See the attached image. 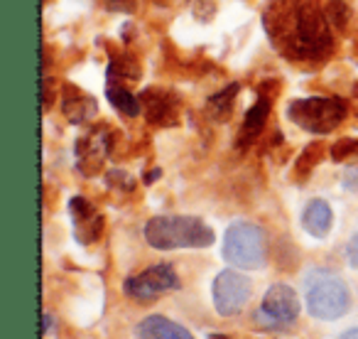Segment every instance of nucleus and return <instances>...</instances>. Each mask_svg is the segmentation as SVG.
Segmentation results:
<instances>
[{
    "label": "nucleus",
    "instance_id": "20",
    "mask_svg": "<svg viewBox=\"0 0 358 339\" xmlns=\"http://www.w3.org/2000/svg\"><path fill=\"white\" fill-rule=\"evenodd\" d=\"M319 158H322V145H309L307 148V153L299 158V162H297V172L299 175H307L309 170H312V165H317L319 162Z\"/></svg>",
    "mask_w": 358,
    "mask_h": 339
},
{
    "label": "nucleus",
    "instance_id": "1",
    "mask_svg": "<svg viewBox=\"0 0 358 339\" xmlns=\"http://www.w3.org/2000/svg\"><path fill=\"white\" fill-rule=\"evenodd\" d=\"M265 30L273 45L299 60L319 57L331 45V22L317 0H273Z\"/></svg>",
    "mask_w": 358,
    "mask_h": 339
},
{
    "label": "nucleus",
    "instance_id": "19",
    "mask_svg": "<svg viewBox=\"0 0 358 339\" xmlns=\"http://www.w3.org/2000/svg\"><path fill=\"white\" fill-rule=\"evenodd\" d=\"M324 11H327L329 22H331L336 30H343V27H346L348 8H346V3H343V0H329V6L324 8Z\"/></svg>",
    "mask_w": 358,
    "mask_h": 339
},
{
    "label": "nucleus",
    "instance_id": "9",
    "mask_svg": "<svg viewBox=\"0 0 358 339\" xmlns=\"http://www.w3.org/2000/svg\"><path fill=\"white\" fill-rule=\"evenodd\" d=\"M211 293H214L216 312L224 314V317H234V314H238L241 310L245 307V303H248L250 280L234 268L221 270V273L216 275Z\"/></svg>",
    "mask_w": 358,
    "mask_h": 339
},
{
    "label": "nucleus",
    "instance_id": "12",
    "mask_svg": "<svg viewBox=\"0 0 358 339\" xmlns=\"http://www.w3.org/2000/svg\"><path fill=\"white\" fill-rule=\"evenodd\" d=\"M62 111L69 118V123H86L99 113V106L89 94L76 89L74 84L62 86Z\"/></svg>",
    "mask_w": 358,
    "mask_h": 339
},
{
    "label": "nucleus",
    "instance_id": "29",
    "mask_svg": "<svg viewBox=\"0 0 358 339\" xmlns=\"http://www.w3.org/2000/svg\"><path fill=\"white\" fill-rule=\"evenodd\" d=\"M155 177H159V170H155V172H150V175L145 177V182H148V185H150V182H155Z\"/></svg>",
    "mask_w": 358,
    "mask_h": 339
},
{
    "label": "nucleus",
    "instance_id": "28",
    "mask_svg": "<svg viewBox=\"0 0 358 339\" xmlns=\"http://www.w3.org/2000/svg\"><path fill=\"white\" fill-rule=\"evenodd\" d=\"M52 322H55V319H52V314H45V332H50V329H52Z\"/></svg>",
    "mask_w": 358,
    "mask_h": 339
},
{
    "label": "nucleus",
    "instance_id": "4",
    "mask_svg": "<svg viewBox=\"0 0 358 339\" xmlns=\"http://www.w3.org/2000/svg\"><path fill=\"white\" fill-rule=\"evenodd\" d=\"M224 258L236 268L255 270L268 263V236L253 221H234L224 236Z\"/></svg>",
    "mask_w": 358,
    "mask_h": 339
},
{
    "label": "nucleus",
    "instance_id": "21",
    "mask_svg": "<svg viewBox=\"0 0 358 339\" xmlns=\"http://www.w3.org/2000/svg\"><path fill=\"white\" fill-rule=\"evenodd\" d=\"M106 182H108L110 187H120V190H125V192L135 190V177H130L123 170H110L108 175H106Z\"/></svg>",
    "mask_w": 358,
    "mask_h": 339
},
{
    "label": "nucleus",
    "instance_id": "17",
    "mask_svg": "<svg viewBox=\"0 0 358 339\" xmlns=\"http://www.w3.org/2000/svg\"><path fill=\"white\" fill-rule=\"evenodd\" d=\"M238 89H241L238 84H231V86H226L224 91L211 96L209 104H206V113L214 120H219V123H226V120L231 118V113H234V101H236V96H238Z\"/></svg>",
    "mask_w": 358,
    "mask_h": 339
},
{
    "label": "nucleus",
    "instance_id": "7",
    "mask_svg": "<svg viewBox=\"0 0 358 339\" xmlns=\"http://www.w3.org/2000/svg\"><path fill=\"white\" fill-rule=\"evenodd\" d=\"M113 130L108 125H96L89 133H84L76 140V167L84 177H94L101 172L106 158L113 150Z\"/></svg>",
    "mask_w": 358,
    "mask_h": 339
},
{
    "label": "nucleus",
    "instance_id": "30",
    "mask_svg": "<svg viewBox=\"0 0 358 339\" xmlns=\"http://www.w3.org/2000/svg\"><path fill=\"white\" fill-rule=\"evenodd\" d=\"M209 339H226V337H221V334H219V337H216V334H211V337Z\"/></svg>",
    "mask_w": 358,
    "mask_h": 339
},
{
    "label": "nucleus",
    "instance_id": "15",
    "mask_svg": "<svg viewBox=\"0 0 358 339\" xmlns=\"http://www.w3.org/2000/svg\"><path fill=\"white\" fill-rule=\"evenodd\" d=\"M331 207L327 205L324 200H312L302 212V226L307 234H312L314 239H324L331 229Z\"/></svg>",
    "mask_w": 358,
    "mask_h": 339
},
{
    "label": "nucleus",
    "instance_id": "27",
    "mask_svg": "<svg viewBox=\"0 0 358 339\" xmlns=\"http://www.w3.org/2000/svg\"><path fill=\"white\" fill-rule=\"evenodd\" d=\"M338 339H358V329H348V332H343Z\"/></svg>",
    "mask_w": 358,
    "mask_h": 339
},
{
    "label": "nucleus",
    "instance_id": "26",
    "mask_svg": "<svg viewBox=\"0 0 358 339\" xmlns=\"http://www.w3.org/2000/svg\"><path fill=\"white\" fill-rule=\"evenodd\" d=\"M52 101H55V94H52V79L45 81V109H50Z\"/></svg>",
    "mask_w": 358,
    "mask_h": 339
},
{
    "label": "nucleus",
    "instance_id": "14",
    "mask_svg": "<svg viewBox=\"0 0 358 339\" xmlns=\"http://www.w3.org/2000/svg\"><path fill=\"white\" fill-rule=\"evenodd\" d=\"M268 116H270V101L265 99V96H260L248 109V113H245V118H243V125H241V133H238L241 148H248L250 143H255V138L263 133Z\"/></svg>",
    "mask_w": 358,
    "mask_h": 339
},
{
    "label": "nucleus",
    "instance_id": "16",
    "mask_svg": "<svg viewBox=\"0 0 358 339\" xmlns=\"http://www.w3.org/2000/svg\"><path fill=\"white\" fill-rule=\"evenodd\" d=\"M106 96H108L110 106L115 111H120L123 116L128 118H135V116L143 111V104H140V96H135L128 86H115V84H108L106 86Z\"/></svg>",
    "mask_w": 358,
    "mask_h": 339
},
{
    "label": "nucleus",
    "instance_id": "8",
    "mask_svg": "<svg viewBox=\"0 0 358 339\" xmlns=\"http://www.w3.org/2000/svg\"><path fill=\"white\" fill-rule=\"evenodd\" d=\"M177 288H179V275L174 273V268L169 263L150 265L148 270H143L138 275H130L123 283L125 295L133 300H155L159 295Z\"/></svg>",
    "mask_w": 358,
    "mask_h": 339
},
{
    "label": "nucleus",
    "instance_id": "10",
    "mask_svg": "<svg viewBox=\"0 0 358 339\" xmlns=\"http://www.w3.org/2000/svg\"><path fill=\"white\" fill-rule=\"evenodd\" d=\"M140 104H143L145 118L152 125L167 128V125H174L179 120V99L172 91L155 89V86L152 89H145L140 94Z\"/></svg>",
    "mask_w": 358,
    "mask_h": 339
},
{
    "label": "nucleus",
    "instance_id": "22",
    "mask_svg": "<svg viewBox=\"0 0 358 339\" xmlns=\"http://www.w3.org/2000/svg\"><path fill=\"white\" fill-rule=\"evenodd\" d=\"M192 3V13H194L196 20L201 22H209L216 13V3L214 0H189Z\"/></svg>",
    "mask_w": 358,
    "mask_h": 339
},
{
    "label": "nucleus",
    "instance_id": "24",
    "mask_svg": "<svg viewBox=\"0 0 358 339\" xmlns=\"http://www.w3.org/2000/svg\"><path fill=\"white\" fill-rule=\"evenodd\" d=\"M108 11H118V13H130L135 8V0H101Z\"/></svg>",
    "mask_w": 358,
    "mask_h": 339
},
{
    "label": "nucleus",
    "instance_id": "6",
    "mask_svg": "<svg viewBox=\"0 0 358 339\" xmlns=\"http://www.w3.org/2000/svg\"><path fill=\"white\" fill-rule=\"evenodd\" d=\"M299 317V298L289 285L275 283L268 288L260 310L253 314V319L260 327L268 329H285Z\"/></svg>",
    "mask_w": 358,
    "mask_h": 339
},
{
    "label": "nucleus",
    "instance_id": "3",
    "mask_svg": "<svg viewBox=\"0 0 358 339\" xmlns=\"http://www.w3.org/2000/svg\"><path fill=\"white\" fill-rule=\"evenodd\" d=\"M304 295H307V310L317 319H338L348 312L351 295L348 285L338 273L329 268H314L304 280Z\"/></svg>",
    "mask_w": 358,
    "mask_h": 339
},
{
    "label": "nucleus",
    "instance_id": "18",
    "mask_svg": "<svg viewBox=\"0 0 358 339\" xmlns=\"http://www.w3.org/2000/svg\"><path fill=\"white\" fill-rule=\"evenodd\" d=\"M140 76V67L138 62L128 60V57H120V60H113L108 67V84L115 86H125L128 79H138Z\"/></svg>",
    "mask_w": 358,
    "mask_h": 339
},
{
    "label": "nucleus",
    "instance_id": "23",
    "mask_svg": "<svg viewBox=\"0 0 358 339\" xmlns=\"http://www.w3.org/2000/svg\"><path fill=\"white\" fill-rule=\"evenodd\" d=\"M334 160H346V158H358V140H338L331 150Z\"/></svg>",
    "mask_w": 358,
    "mask_h": 339
},
{
    "label": "nucleus",
    "instance_id": "2",
    "mask_svg": "<svg viewBox=\"0 0 358 339\" xmlns=\"http://www.w3.org/2000/svg\"><path fill=\"white\" fill-rule=\"evenodd\" d=\"M145 239L157 251L206 249L214 244V231L196 216H155L145 226Z\"/></svg>",
    "mask_w": 358,
    "mask_h": 339
},
{
    "label": "nucleus",
    "instance_id": "13",
    "mask_svg": "<svg viewBox=\"0 0 358 339\" xmlns=\"http://www.w3.org/2000/svg\"><path fill=\"white\" fill-rule=\"evenodd\" d=\"M135 339H194L192 332L162 314H150L135 329Z\"/></svg>",
    "mask_w": 358,
    "mask_h": 339
},
{
    "label": "nucleus",
    "instance_id": "11",
    "mask_svg": "<svg viewBox=\"0 0 358 339\" xmlns=\"http://www.w3.org/2000/svg\"><path fill=\"white\" fill-rule=\"evenodd\" d=\"M69 212H71V219H74V236L79 244L89 246L103 234V216L94 209V205L89 200L74 197L69 202Z\"/></svg>",
    "mask_w": 358,
    "mask_h": 339
},
{
    "label": "nucleus",
    "instance_id": "5",
    "mask_svg": "<svg viewBox=\"0 0 358 339\" xmlns=\"http://www.w3.org/2000/svg\"><path fill=\"white\" fill-rule=\"evenodd\" d=\"M287 118L307 133L324 135L341 125V120L346 118V104L341 99H324V96L297 99L287 106Z\"/></svg>",
    "mask_w": 358,
    "mask_h": 339
},
{
    "label": "nucleus",
    "instance_id": "25",
    "mask_svg": "<svg viewBox=\"0 0 358 339\" xmlns=\"http://www.w3.org/2000/svg\"><path fill=\"white\" fill-rule=\"evenodd\" d=\"M346 258H348V263H351L353 268H358V234L353 236L351 241H348V246H346Z\"/></svg>",
    "mask_w": 358,
    "mask_h": 339
}]
</instances>
